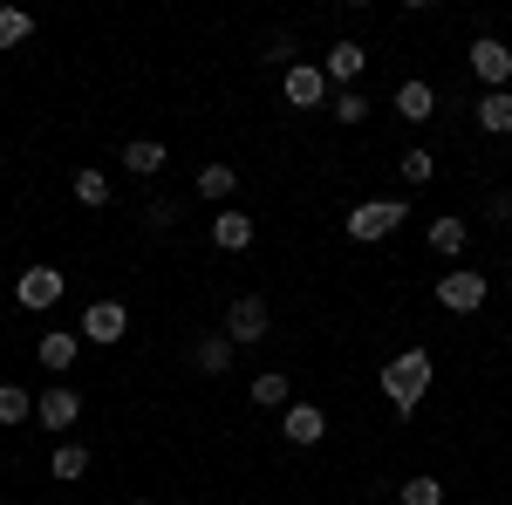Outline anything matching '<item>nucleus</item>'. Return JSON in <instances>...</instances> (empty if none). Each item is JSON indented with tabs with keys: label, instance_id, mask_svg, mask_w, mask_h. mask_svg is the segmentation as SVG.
<instances>
[{
	"label": "nucleus",
	"instance_id": "nucleus-17",
	"mask_svg": "<svg viewBox=\"0 0 512 505\" xmlns=\"http://www.w3.org/2000/svg\"><path fill=\"white\" fill-rule=\"evenodd\" d=\"M123 164H130L137 178H158V171H164V144H151V137H137V144H123Z\"/></svg>",
	"mask_w": 512,
	"mask_h": 505
},
{
	"label": "nucleus",
	"instance_id": "nucleus-11",
	"mask_svg": "<svg viewBox=\"0 0 512 505\" xmlns=\"http://www.w3.org/2000/svg\"><path fill=\"white\" fill-rule=\"evenodd\" d=\"M369 69V55H362V41H335L328 48V62H321V76L328 82H342V89H355V76Z\"/></svg>",
	"mask_w": 512,
	"mask_h": 505
},
{
	"label": "nucleus",
	"instance_id": "nucleus-20",
	"mask_svg": "<svg viewBox=\"0 0 512 505\" xmlns=\"http://www.w3.org/2000/svg\"><path fill=\"white\" fill-rule=\"evenodd\" d=\"M76 198L89 205V212H96V205H110V178H103L96 164H82V171H76Z\"/></svg>",
	"mask_w": 512,
	"mask_h": 505
},
{
	"label": "nucleus",
	"instance_id": "nucleus-28",
	"mask_svg": "<svg viewBox=\"0 0 512 505\" xmlns=\"http://www.w3.org/2000/svg\"><path fill=\"white\" fill-rule=\"evenodd\" d=\"M130 505H151V499H130Z\"/></svg>",
	"mask_w": 512,
	"mask_h": 505
},
{
	"label": "nucleus",
	"instance_id": "nucleus-26",
	"mask_svg": "<svg viewBox=\"0 0 512 505\" xmlns=\"http://www.w3.org/2000/svg\"><path fill=\"white\" fill-rule=\"evenodd\" d=\"M403 505H444V485L437 478H403Z\"/></svg>",
	"mask_w": 512,
	"mask_h": 505
},
{
	"label": "nucleus",
	"instance_id": "nucleus-13",
	"mask_svg": "<svg viewBox=\"0 0 512 505\" xmlns=\"http://www.w3.org/2000/svg\"><path fill=\"white\" fill-rule=\"evenodd\" d=\"M396 110H403V123H431L437 117L431 82H396Z\"/></svg>",
	"mask_w": 512,
	"mask_h": 505
},
{
	"label": "nucleus",
	"instance_id": "nucleus-9",
	"mask_svg": "<svg viewBox=\"0 0 512 505\" xmlns=\"http://www.w3.org/2000/svg\"><path fill=\"white\" fill-rule=\"evenodd\" d=\"M485 294H492V287H485V273H444V280H437V301H444L451 314L485 308Z\"/></svg>",
	"mask_w": 512,
	"mask_h": 505
},
{
	"label": "nucleus",
	"instance_id": "nucleus-14",
	"mask_svg": "<svg viewBox=\"0 0 512 505\" xmlns=\"http://www.w3.org/2000/svg\"><path fill=\"white\" fill-rule=\"evenodd\" d=\"M472 117H478V130H492V137H506V130H512V89H492V96L478 103Z\"/></svg>",
	"mask_w": 512,
	"mask_h": 505
},
{
	"label": "nucleus",
	"instance_id": "nucleus-18",
	"mask_svg": "<svg viewBox=\"0 0 512 505\" xmlns=\"http://www.w3.org/2000/svg\"><path fill=\"white\" fill-rule=\"evenodd\" d=\"M28 35H35V14H21V7H0V55H7V48H21Z\"/></svg>",
	"mask_w": 512,
	"mask_h": 505
},
{
	"label": "nucleus",
	"instance_id": "nucleus-25",
	"mask_svg": "<svg viewBox=\"0 0 512 505\" xmlns=\"http://www.w3.org/2000/svg\"><path fill=\"white\" fill-rule=\"evenodd\" d=\"M403 178H410V185H431V178H437V157L424 151V144H417V151H403Z\"/></svg>",
	"mask_w": 512,
	"mask_h": 505
},
{
	"label": "nucleus",
	"instance_id": "nucleus-3",
	"mask_svg": "<svg viewBox=\"0 0 512 505\" xmlns=\"http://www.w3.org/2000/svg\"><path fill=\"white\" fill-rule=\"evenodd\" d=\"M123 335H130V308H123V301H96V308L82 314V342H96V349H117Z\"/></svg>",
	"mask_w": 512,
	"mask_h": 505
},
{
	"label": "nucleus",
	"instance_id": "nucleus-2",
	"mask_svg": "<svg viewBox=\"0 0 512 505\" xmlns=\"http://www.w3.org/2000/svg\"><path fill=\"white\" fill-rule=\"evenodd\" d=\"M403 219H410V205H403V198H369V205H355V212H349V239L376 246V239H390Z\"/></svg>",
	"mask_w": 512,
	"mask_h": 505
},
{
	"label": "nucleus",
	"instance_id": "nucleus-10",
	"mask_svg": "<svg viewBox=\"0 0 512 505\" xmlns=\"http://www.w3.org/2000/svg\"><path fill=\"white\" fill-rule=\"evenodd\" d=\"M280 89H287V103H294V110H315L321 96H328V76H321V69H308V62H294V69L280 76Z\"/></svg>",
	"mask_w": 512,
	"mask_h": 505
},
{
	"label": "nucleus",
	"instance_id": "nucleus-21",
	"mask_svg": "<svg viewBox=\"0 0 512 505\" xmlns=\"http://www.w3.org/2000/svg\"><path fill=\"white\" fill-rule=\"evenodd\" d=\"M465 239H472L465 219H431V246L437 253H465Z\"/></svg>",
	"mask_w": 512,
	"mask_h": 505
},
{
	"label": "nucleus",
	"instance_id": "nucleus-4",
	"mask_svg": "<svg viewBox=\"0 0 512 505\" xmlns=\"http://www.w3.org/2000/svg\"><path fill=\"white\" fill-rule=\"evenodd\" d=\"M226 335H233V349L267 342V301H260V294H239L233 308H226Z\"/></svg>",
	"mask_w": 512,
	"mask_h": 505
},
{
	"label": "nucleus",
	"instance_id": "nucleus-7",
	"mask_svg": "<svg viewBox=\"0 0 512 505\" xmlns=\"http://www.w3.org/2000/svg\"><path fill=\"white\" fill-rule=\"evenodd\" d=\"M472 76L492 82V89H506V82H512V48L499 35H478L472 41Z\"/></svg>",
	"mask_w": 512,
	"mask_h": 505
},
{
	"label": "nucleus",
	"instance_id": "nucleus-24",
	"mask_svg": "<svg viewBox=\"0 0 512 505\" xmlns=\"http://www.w3.org/2000/svg\"><path fill=\"white\" fill-rule=\"evenodd\" d=\"M253 403H260V410H287V376H280V369L253 376Z\"/></svg>",
	"mask_w": 512,
	"mask_h": 505
},
{
	"label": "nucleus",
	"instance_id": "nucleus-16",
	"mask_svg": "<svg viewBox=\"0 0 512 505\" xmlns=\"http://www.w3.org/2000/svg\"><path fill=\"white\" fill-rule=\"evenodd\" d=\"M41 369H55V376H62V369H69V362H76V335H69V328H55V335H41Z\"/></svg>",
	"mask_w": 512,
	"mask_h": 505
},
{
	"label": "nucleus",
	"instance_id": "nucleus-23",
	"mask_svg": "<svg viewBox=\"0 0 512 505\" xmlns=\"http://www.w3.org/2000/svg\"><path fill=\"white\" fill-rule=\"evenodd\" d=\"M28 417H35L28 389H21V383H0V424H28Z\"/></svg>",
	"mask_w": 512,
	"mask_h": 505
},
{
	"label": "nucleus",
	"instance_id": "nucleus-8",
	"mask_svg": "<svg viewBox=\"0 0 512 505\" xmlns=\"http://www.w3.org/2000/svg\"><path fill=\"white\" fill-rule=\"evenodd\" d=\"M280 437H287L294 451H308V444L328 437V417H321L315 403H287V410H280Z\"/></svg>",
	"mask_w": 512,
	"mask_h": 505
},
{
	"label": "nucleus",
	"instance_id": "nucleus-15",
	"mask_svg": "<svg viewBox=\"0 0 512 505\" xmlns=\"http://www.w3.org/2000/svg\"><path fill=\"white\" fill-rule=\"evenodd\" d=\"M198 369H205V376H226V369H233V335H226V328L198 342Z\"/></svg>",
	"mask_w": 512,
	"mask_h": 505
},
{
	"label": "nucleus",
	"instance_id": "nucleus-5",
	"mask_svg": "<svg viewBox=\"0 0 512 505\" xmlns=\"http://www.w3.org/2000/svg\"><path fill=\"white\" fill-rule=\"evenodd\" d=\"M35 417H41L48 430H76V417H82V389H76V383L41 389V396H35Z\"/></svg>",
	"mask_w": 512,
	"mask_h": 505
},
{
	"label": "nucleus",
	"instance_id": "nucleus-19",
	"mask_svg": "<svg viewBox=\"0 0 512 505\" xmlns=\"http://www.w3.org/2000/svg\"><path fill=\"white\" fill-rule=\"evenodd\" d=\"M198 192H205V198H233L239 192V171H233V164H205V171H198Z\"/></svg>",
	"mask_w": 512,
	"mask_h": 505
},
{
	"label": "nucleus",
	"instance_id": "nucleus-12",
	"mask_svg": "<svg viewBox=\"0 0 512 505\" xmlns=\"http://www.w3.org/2000/svg\"><path fill=\"white\" fill-rule=\"evenodd\" d=\"M212 246H219V253H246V246H253V219H246V212H219V219H212Z\"/></svg>",
	"mask_w": 512,
	"mask_h": 505
},
{
	"label": "nucleus",
	"instance_id": "nucleus-27",
	"mask_svg": "<svg viewBox=\"0 0 512 505\" xmlns=\"http://www.w3.org/2000/svg\"><path fill=\"white\" fill-rule=\"evenodd\" d=\"M335 117H342V123H362V117H369V103H362V89H342V96H335Z\"/></svg>",
	"mask_w": 512,
	"mask_h": 505
},
{
	"label": "nucleus",
	"instance_id": "nucleus-22",
	"mask_svg": "<svg viewBox=\"0 0 512 505\" xmlns=\"http://www.w3.org/2000/svg\"><path fill=\"white\" fill-rule=\"evenodd\" d=\"M55 478H62V485L89 478V451H82V444H55Z\"/></svg>",
	"mask_w": 512,
	"mask_h": 505
},
{
	"label": "nucleus",
	"instance_id": "nucleus-1",
	"mask_svg": "<svg viewBox=\"0 0 512 505\" xmlns=\"http://www.w3.org/2000/svg\"><path fill=\"white\" fill-rule=\"evenodd\" d=\"M376 383H383V396L396 403V417H410V410L424 403V389H431V355H424V349H403L396 362H383V376H376Z\"/></svg>",
	"mask_w": 512,
	"mask_h": 505
},
{
	"label": "nucleus",
	"instance_id": "nucleus-6",
	"mask_svg": "<svg viewBox=\"0 0 512 505\" xmlns=\"http://www.w3.org/2000/svg\"><path fill=\"white\" fill-rule=\"evenodd\" d=\"M62 287H69V280H62V267H28L14 294H21V308H28V314H48L55 301H62Z\"/></svg>",
	"mask_w": 512,
	"mask_h": 505
}]
</instances>
